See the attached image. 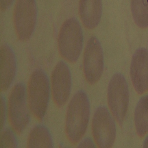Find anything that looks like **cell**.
<instances>
[{
	"label": "cell",
	"instance_id": "cell-1",
	"mask_svg": "<svg viewBox=\"0 0 148 148\" xmlns=\"http://www.w3.org/2000/svg\"><path fill=\"white\" fill-rule=\"evenodd\" d=\"M90 113V103L87 94L83 90L77 91L69 102L65 120L66 133L72 143H77L84 135Z\"/></svg>",
	"mask_w": 148,
	"mask_h": 148
},
{
	"label": "cell",
	"instance_id": "cell-2",
	"mask_svg": "<svg viewBox=\"0 0 148 148\" xmlns=\"http://www.w3.org/2000/svg\"><path fill=\"white\" fill-rule=\"evenodd\" d=\"M30 108L25 84H16L10 93L8 103V117L11 127L20 134L29 124L30 119Z\"/></svg>",
	"mask_w": 148,
	"mask_h": 148
},
{
	"label": "cell",
	"instance_id": "cell-3",
	"mask_svg": "<svg viewBox=\"0 0 148 148\" xmlns=\"http://www.w3.org/2000/svg\"><path fill=\"white\" fill-rule=\"evenodd\" d=\"M50 82L46 73L41 69L34 71L29 78L27 95L31 112L39 120L46 113L50 97Z\"/></svg>",
	"mask_w": 148,
	"mask_h": 148
},
{
	"label": "cell",
	"instance_id": "cell-4",
	"mask_svg": "<svg viewBox=\"0 0 148 148\" xmlns=\"http://www.w3.org/2000/svg\"><path fill=\"white\" fill-rule=\"evenodd\" d=\"M83 43V32L78 21L73 17L66 20L62 25L58 37L61 56L70 62H76L81 53Z\"/></svg>",
	"mask_w": 148,
	"mask_h": 148
},
{
	"label": "cell",
	"instance_id": "cell-5",
	"mask_svg": "<svg viewBox=\"0 0 148 148\" xmlns=\"http://www.w3.org/2000/svg\"><path fill=\"white\" fill-rule=\"evenodd\" d=\"M107 95L110 109L118 123L121 126L129 101L128 86L122 74L117 73L113 75L108 84Z\"/></svg>",
	"mask_w": 148,
	"mask_h": 148
},
{
	"label": "cell",
	"instance_id": "cell-6",
	"mask_svg": "<svg viewBox=\"0 0 148 148\" xmlns=\"http://www.w3.org/2000/svg\"><path fill=\"white\" fill-rule=\"evenodd\" d=\"M92 129L94 138L99 147L109 148L112 146L116 136V124L106 106H100L95 111Z\"/></svg>",
	"mask_w": 148,
	"mask_h": 148
},
{
	"label": "cell",
	"instance_id": "cell-7",
	"mask_svg": "<svg viewBox=\"0 0 148 148\" xmlns=\"http://www.w3.org/2000/svg\"><path fill=\"white\" fill-rule=\"evenodd\" d=\"M37 10L35 0H17L14 11L13 19L18 39L24 41L32 36L36 25Z\"/></svg>",
	"mask_w": 148,
	"mask_h": 148
},
{
	"label": "cell",
	"instance_id": "cell-8",
	"mask_svg": "<svg viewBox=\"0 0 148 148\" xmlns=\"http://www.w3.org/2000/svg\"><path fill=\"white\" fill-rule=\"evenodd\" d=\"M104 66L103 48L95 36L88 41L84 51V71L86 79L90 84L96 83L102 74Z\"/></svg>",
	"mask_w": 148,
	"mask_h": 148
},
{
	"label": "cell",
	"instance_id": "cell-9",
	"mask_svg": "<svg viewBox=\"0 0 148 148\" xmlns=\"http://www.w3.org/2000/svg\"><path fill=\"white\" fill-rule=\"evenodd\" d=\"M72 86L70 69L63 61L58 62L51 74V89L53 99L58 106H63L69 97Z\"/></svg>",
	"mask_w": 148,
	"mask_h": 148
},
{
	"label": "cell",
	"instance_id": "cell-10",
	"mask_svg": "<svg viewBox=\"0 0 148 148\" xmlns=\"http://www.w3.org/2000/svg\"><path fill=\"white\" fill-rule=\"evenodd\" d=\"M131 80L136 92L139 94L148 90V50L140 47L134 52L130 66Z\"/></svg>",
	"mask_w": 148,
	"mask_h": 148
},
{
	"label": "cell",
	"instance_id": "cell-11",
	"mask_svg": "<svg viewBox=\"0 0 148 148\" xmlns=\"http://www.w3.org/2000/svg\"><path fill=\"white\" fill-rule=\"evenodd\" d=\"M16 57L11 47L1 46L0 50V89L1 92L9 88L15 77L16 71Z\"/></svg>",
	"mask_w": 148,
	"mask_h": 148
},
{
	"label": "cell",
	"instance_id": "cell-12",
	"mask_svg": "<svg viewBox=\"0 0 148 148\" xmlns=\"http://www.w3.org/2000/svg\"><path fill=\"white\" fill-rule=\"evenodd\" d=\"M79 17L86 28L93 29L99 23L102 14V0H79Z\"/></svg>",
	"mask_w": 148,
	"mask_h": 148
},
{
	"label": "cell",
	"instance_id": "cell-13",
	"mask_svg": "<svg viewBox=\"0 0 148 148\" xmlns=\"http://www.w3.org/2000/svg\"><path fill=\"white\" fill-rule=\"evenodd\" d=\"M28 148H53V145L51 133L45 125L39 124L35 126L28 136Z\"/></svg>",
	"mask_w": 148,
	"mask_h": 148
},
{
	"label": "cell",
	"instance_id": "cell-14",
	"mask_svg": "<svg viewBox=\"0 0 148 148\" xmlns=\"http://www.w3.org/2000/svg\"><path fill=\"white\" fill-rule=\"evenodd\" d=\"M135 128L140 137L148 132V94L142 97L136 106L134 115Z\"/></svg>",
	"mask_w": 148,
	"mask_h": 148
},
{
	"label": "cell",
	"instance_id": "cell-15",
	"mask_svg": "<svg viewBox=\"0 0 148 148\" xmlns=\"http://www.w3.org/2000/svg\"><path fill=\"white\" fill-rule=\"evenodd\" d=\"M131 10L136 24L141 28L148 26V0H131Z\"/></svg>",
	"mask_w": 148,
	"mask_h": 148
},
{
	"label": "cell",
	"instance_id": "cell-16",
	"mask_svg": "<svg viewBox=\"0 0 148 148\" xmlns=\"http://www.w3.org/2000/svg\"><path fill=\"white\" fill-rule=\"evenodd\" d=\"M15 132L10 127H7L0 135V148H16L18 141Z\"/></svg>",
	"mask_w": 148,
	"mask_h": 148
},
{
	"label": "cell",
	"instance_id": "cell-17",
	"mask_svg": "<svg viewBox=\"0 0 148 148\" xmlns=\"http://www.w3.org/2000/svg\"><path fill=\"white\" fill-rule=\"evenodd\" d=\"M0 129L1 131L5 124L7 113L6 99L4 96L2 94L0 95Z\"/></svg>",
	"mask_w": 148,
	"mask_h": 148
},
{
	"label": "cell",
	"instance_id": "cell-18",
	"mask_svg": "<svg viewBox=\"0 0 148 148\" xmlns=\"http://www.w3.org/2000/svg\"><path fill=\"white\" fill-rule=\"evenodd\" d=\"M95 145L92 139L89 137H86L81 141L79 144L78 147L94 148Z\"/></svg>",
	"mask_w": 148,
	"mask_h": 148
},
{
	"label": "cell",
	"instance_id": "cell-19",
	"mask_svg": "<svg viewBox=\"0 0 148 148\" xmlns=\"http://www.w3.org/2000/svg\"><path fill=\"white\" fill-rule=\"evenodd\" d=\"M14 0H0L1 10L5 11L7 10L13 3Z\"/></svg>",
	"mask_w": 148,
	"mask_h": 148
},
{
	"label": "cell",
	"instance_id": "cell-20",
	"mask_svg": "<svg viewBox=\"0 0 148 148\" xmlns=\"http://www.w3.org/2000/svg\"><path fill=\"white\" fill-rule=\"evenodd\" d=\"M143 148H148V135L145 139L143 145Z\"/></svg>",
	"mask_w": 148,
	"mask_h": 148
}]
</instances>
